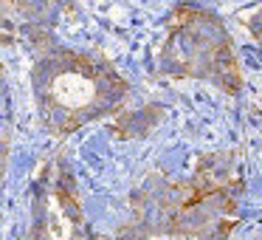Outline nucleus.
Listing matches in <instances>:
<instances>
[{"label":"nucleus","instance_id":"obj_1","mask_svg":"<svg viewBox=\"0 0 262 240\" xmlns=\"http://www.w3.org/2000/svg\"><path fill=\"white\" fill-rule=\"evenodd\" d=\"M113 74H102L91 59L62 54L46 59L37 71V96L42 119L57 130H74L88 119L104 113L116 102Z\"/></svg>","mask_w":262,"mask_h":240},{"label":"nucleus","instance_id":"obj_2","mask_svg":"<svg viewBox=\"0 0 262 240\" xmlns=\"http://www.w3.org/2000/svg\"><path fill=\"white\" fill-rule=\"evenodd\" d=\"M9 144V102H6V85H3V71H0V147Z\"/></svg>","mask_w":262,"mask_h":240}]
</instances>
